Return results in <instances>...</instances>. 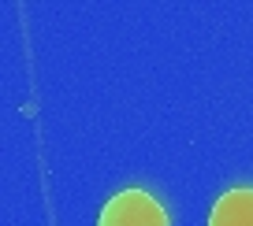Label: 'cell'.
I'll return each instance as SVG.
<instances>
[{"label":"cell","instance_id":"cell-1","mask_svg":"<svg viewBox=\"0 0 253 226\" xmlns=\"http://www.w3.org/2000/svg\"><path fill=\"white\" fill-rule=\"evenodd\" d=\"M97 226H168V211L145 189H123L104 204Z\"/></svg>","mask_w":253,"mask_h":226},{"label":"cell","instance_id":"cell-2","mask_svg":"<svg viewBox=\"0 0 253 226\" xmlns=\"http://www.w3.org/2000/svg\"><path fill=\"white\" fill-rule=\"evenodd\" d=\"M209 226H253V189H231L212 204Z\"/></svg>","mask_w":253,"mask_h":226}]
</instances>
